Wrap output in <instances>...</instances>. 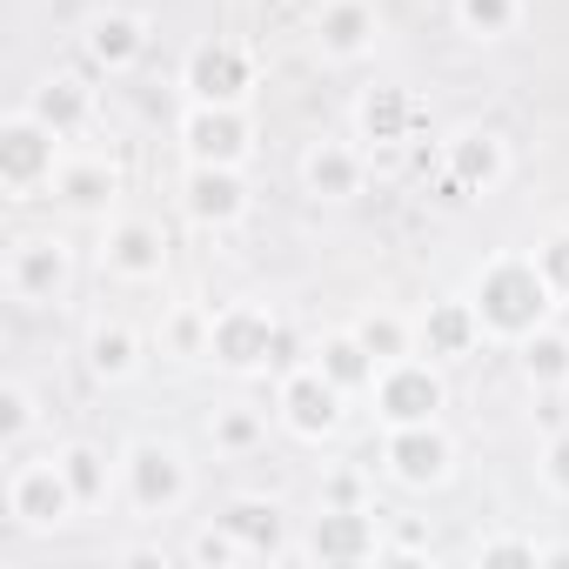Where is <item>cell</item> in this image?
Here are the masks:
<instances>
[{
  "label": "cell",
  "mask_w": 569,
  "mask_h": 569,
  "mask_svg": "<svg viewBox=\"0 0 569 569\" xmlns=\"http://www.w3.org/2000/svg\"><path fill=\"white\" fill-rule=\"evenodd\" d=\"M556 309V289H549V274L536 261H489L482 281H476V316L489 336H536Z\"/></svg>",
  "instance_id": "cell-1"
},
{
  "label": "cell",
  "mask_w": 569,
  "mask_h": 569,
  "mask_svg": "<svg viewBox=\"0 0 569 569\" xmlns=\"http://www.w3.org/2000/svg\"><path fill=\"white\" fill-rule=\"evenodd\" d=\"M376 409L396 422V429H409V422H436V409H442V382H436V369H422V362H382V376H376Z\"/></svg>",
  "instance_id": "cell-2"
},
{
  "label": "cell",
  "mask_w": 569,
  "mask_h": 569,
  "mask_svg": "<svg viewBox=\"0 0 569 569\" xmlns=\"http://www.w3.org/2000/svg\"><path fill=\"white\" fill-rule=\"evenodd\" d=\"M74 502H81V496H74V482H68V469H61V462H21V469H14V482H8V509H14L28 529L61 522Z\"/></svg>",
  "instance_id": "cell-3"
},
{
  "label": "cell",
  "mask_w": 569,
  "mask_h": 569,
  "mask_svg": "<svg viewBox=\"0 0 569 569\" xmlns=\"http://www.w3.org/2000/svg\"><path fill=\"white\" fill-rule=\"evenodd\" d=\"M274 342H281V329L261 309H221L214 336H208V356L221 369H261V362H274Z\"/></svg>",
  "instance_id": "cell-4"
},
{
  "label": "cell",
  "mask_w": 569,
  "mask_h": 569,
  "mask_svg": "<svg viewBox=\"0 0 569 569\" xmlns=\"http://www.w3.org/2000/svg\"><path fill=\"white\" fill-rule=\"evenodd\" d=\"M54 128L41 114H14L8 128H0V181L8 188H34L41 174H54Z\"/></svg>",
  "instance_id": "cell-5"
},
{
  "label": "cell",
  "mask_w": 569,
  "mask_h": 569,
  "mask_svg": "<svg viewBox=\"0 0 569 569\" xmlns=\"http://www.w3.org/2000/svg\"><path fill=\"white\" fill-rule=\"evenodd\" d=\"M248 88H254V68H248L241 48L208 41V48L188 54V94H194V101H208V108H234Z\"/></svg>",
  "instance_id": "cell-6"
},
{
  "label": "cell",
  "mask_w": 569,
  "mask_h": 569,
  "mask_svg": "<svg viewBox=\"0 0 569 569\" xmlns=\"http://www.w3.org/2000/svg\"><path fill=\"white\" fill-rule=\"evenodd\" d=\"M128 489H134V509L154 516V509H174L188 496V469H181V456L168 442H141L128 456Z\"/></svg>",
  "instance_id": "cell-7"
},
{
  "label": "cell",
  "mask_w": 569,
  "mask_h": 569,
  "mask_svg": "<svg viewBox=\"0 0 569 569\" xmlns=\"http://www.w3.org/2000/svg\"><path fill=\"white\" fill-rule=\"evenodd\" d=\"M61 281H68V248L61 241H21L8 254V289L21 302H54Z\"/></svg>",
  "instance_id": "cell-8"
},
{
  "label": "cell",
  "mask_w": 569,
  "mask_h": 569,
  "mask_svg": "<svg viewBox=\"0 0 569 569\" xmlns=\"http://www.w3.org/2000/svg\"><path fill=\"white\" fill-rule=\"evenodd\" d=\"M181 134H188V154H194V161H214V168H234V161L248 154V121H241L234 108H208V101H201Z\"/></svg>",
  "instance_id": "cell-9"
},
{
  "label": "cell",
  "mask_w": 569,
  "mask_h": 569,
  "mask_svg": "<svg viewBox=\"0 0 569 569\" xmlns=\"http://www.w3.org/2000/svg\"><path fill=\"white\" fill-rule=\"evenodd\" d=\"M241 208H248V188L234 181V168H214V161H194L188 168V214L201 228H228Z\"/></svg>",
  "instance_id": "cell-10"
},
{
  "label": "cell",
  "mask_w": 569,
  "mask_h": 569,
  "mask_svg": "<svg viewBox=\"0 0 569 569\" xmlns=\"http://www.w3.org/2000/svg\"><path fill=\"white\" fill-rule=\"evenodd\" d=\"M336 402H342V389H336L322 369H302V376H289V389H281V409H289V429H296V436L336 429Z\"/></svg>",
  "instance_id": "cell-11"
},
{
  "label": "cell",
  "mask_w": 569,
  "mask_h": 569,
  "mask_svg": "<svg viewBox=\"0 0 569 569\" xmlns=\"http://www.w3.org/2000/svg\"><path fill=\"white\" fill-rule=\"evenodd\" d=\"M389 469L402 476V482H442V469H449V442L429 429V422H409V429H396L389 436Z\"/></svg>",
  "instance_id": "cell-12"
},
{
  "label": "cell",
  "mask_w": 569,
  "mask_h": 569,
  "mask_svg": "<svg viewBox=\"0 0 569 569\" xmlns=\"http://www.w3.org/2000/svg\"><path fill=\"white\" fill-rule=\"evenodd\" d=\"M496 181H502V141H496V134H462V141L449 148V201L482 194V188H496Z\"/></svg>",
  "instance_id": "cell-13"
},
{
  "label": "cell",
  "mask_w": 569,
  "mask_h": 569,
  "mask_svg": "<svg viewBox=\"0 0 569 569\" xmlns=\"http://www.w3.org/2000/svg\"><path fill=\"white\" fill-rule=\"evenodd\" d=\"M161 261H168V241H161L154 221H121V228L108 234V268H114V274L148 281V274H161Z\"/></svg>",
  "instance_id": "cell-14"
},
{
  "label": "cell",
  "mask_w": 569,
  "mask_h": 569,
  "mask_svg": "<svg viewBox=\"0 0 569 569\" xmlns=\"http://www.w3.org/2000/svg\"><path fill=\"white\" fill-rule=\"evenodd\" d=\"M316 34H322V48L329 54H362L369 41H376V8H362V0H329L322 8V21H316Z\"/></svg>",
  "instance_id": "cell-15"
},
{
  "label": "cell",
  "mask_w": 569,
  "mask_h": 569,
  "mask_svg": "<svg viewBox=\"0 0 569 569\" xmlns=\"http://www.w3.org/2000/svg\"><path fill=\"white\" fill-rule=\"evenodd\" d=\"M422 336H429V356H469L482 336V316H476V302H436Z\"/></svg>",
  "instance_id": "cell-16"
},
{
  "label": "cell",
  "mask_w": 569,
  "mask_h": 569,
  "mask_svg": "<svg viewBox=\"0 0 569 569\" xmlns=\"http://www.w3.org/2000/svg\"><path fill=\"white\" fill-rule=\"evenodd\" d=\"M316 556H322V562H362V556H376L369 516H356V509L322 516V522H316Z\"/></svg>",
  "instance_id": "cell-17"
},
{
  "label": "cell",
  "mask_w": 569,
  "mask_h": 569,
  "mask_svg": "<svg viewBox=\"0 0 569 569\" xmlns=\"http://www.w3.org/2000/svg\"><path fill=\"white\" fill-rule=\"evenodd\" d=\"M336 389H376V376H382V362L369 356V342L362 336H336L329 349H322V362H316Z\"/></svg>",
  "instance_id": "cell-18"
},
{
  "label": "cell",
  "mask_w": 569,
  "mask_h": 569,
  "mask_svg": "<svg viewBox=\"0 0 569 569\" xmlns=\"http://www.w3.org/2000/svg\"><path fill=\"white\" fill-rule=\"evenodd\" d=\"M141 48H148V34H141L134 14H108V21L88 28V54L101 68H128V61H141Z\"/></svg>",
  "instance_id": "cell-19"
},
{
  "label": "cell",
  "mask_w": 569,
  "mask_h": 569,
  "mask_svg": "<svg viewBox=\"0 0 569 569\" xmlns=\"http://www.w3.org/2000/svg\"><path fill=\"white\" fill-rule=\"evenodd\" d=\"M356 181H362V168H356V154H349V148L322 141V148L309 154V188H316V194L342 201V194H356Z\"/></svg>",
  "instance_id": "cell-20"
},
{
  "label": "cell",
  "mask_w": 569,
  "mask_h": 569,
  "mask_svg": "<svg viewBox=\"0 0 569 569\" xmlns=\"http://www.w3.org/2000/svg\"><path fill=\"white\" fill-rule=\"evenodd\" d=\"M522 369H529V382H542V389L569 382V336H556V329L522 336Z\"/></svg>",
  "instance_id": "cell-21"
},
{
  "label": "cell",
  "mask_w": 569,
  "mask_h": 569,
  "mask_svg": "<svg viewBox=\"0 0 569 569\" xmlns=\"http://www.w3.org/2000/svg\"><path fill=\"white\" fill-rule=\"evenodd\" d=\"M34 114H41L54 134H74V128L88 121V88H81V81H48V88L34 94Z\"/></svg>",
  "instance_id": "cell-22"
},
{
  "label": "cell",
  "mask_w": 569,
  "mask_h": 569,
  "mask_svg": "<svg viewBox=\"0 0 569 569\" xmlns=\"http://www.w3.org/2000/svg\"><path fill=\"white\" fill-rule=\"evenodd\" d=\"M402 121H409V94H402V88H376V94L362 101L369 141H402Z\"/></svg>",
  "instance_id": "cell-23"
},
{
  "label": "cell",
  "mask_w": 569,
  "mask_h": 569,
  "mask_svg": "<svg viewBox=\"0 0 569 569\" xmlns=\"http://www.w3.org/2000/svg\"><path fill=\"white\" fill-rule=\"evenodd\" d=\"M228 529H234L248 549H274V542H281V509H274V502H234V509H228Z\"/></svg>",
  "instance_id": "cell-24"
},
{
  "label": "cell",
  "mask_w": 569,
  "mask_h": 569,
  "mask_svg": "<svg viewBox=\"0 0 569 569\" xmlns=\"http://www.w3.org/2000/svg\"><path fill=\"white\" fill-rule=\"evenodd\" d=\"M88 369L108 376V382L134 376V336H128V329H101V336L88 342Z\"/></svg>",
  "instance_id": "cell-25"
},
{
  "label": "cell",
  "mask_w": 569,
  "mask_h": 569,
  "mask_svg": "<svg viewBox=\"0 0 569 569\" xmlns=\"http://www.w3.org/2000/svg\"><path fill=\"white\" fill-rule=\"evenodd\" d=\"M456 14L469 34H509L516 28V0H456Z\"/></svg>",
  "instance_id": "cell-26"
},
{
  "label": "cell",
  "mask_w": 569,
  "mask_h": 569,
  "mask_svg": "<svg viewBox=\"0 0 569 569\" xmlns=\"http://www.w3.org/2000/svg\"><path fill=\"white\" fill-rule=\"evenodd\" d=\"M356 336L369 342V356H376V362H402V356H409V329H402L396 316H369Z\"/></svg>",
  "instance_id": "cell-27"
},
{
  "label": "cell",
  "mask_w": 569,
  "mask_h": 569,
  "mask_svg": "<svg viewBox=\"0 0 569 569\" xmlns=\"http://www.w3.org/2000/svg\"><path fill=\"white\" fill-rule=\"evenodd\" d=\"M101 194H114V174H108V168H74V174H61V201H68V208H101Z\"/></svg>",
  "instance_id": "cell-28"
},
{
  "label": "cell",
  "mask_w": 569,
  "mask_h": 569,
  "mask_svg": "<svg viewBox=\"0 0 569 569\" xmlns=\"http://www.w3.org/2000/svg\"><path fill=\"white\" fill-rule=\"evenodd\" d=\"M61 469H68V482H74V496H81V502L108 496V469H101V456H94V449H68V456H61Z\"/></svg>",
  "instance_id": "cell-29"
},
{
  "label": "cell",
  "mask_w": 569,
  "mask_h": 569,
  "mask_svg": "<svg viewBox=\"0 0 569 569\" xmlns=\"http://www.w3.org/2000/svg\"><path fill=\"white\" fill-rule=\"evenodd\" d=\"M28 422H34L28 389H0V442H21V436H28Z\"/></svg>",
  "instance_id": "cell-30"
},
{
  "label": "cell",
  "mask_w": 569,
  "mask_h": 569,
  "mask_svg": "<svg viewBox=\"0 0 569 569\" xmlns=\"http://www.w3.org/2000/svg\"><path fill=\"white\" fill-rule=\"evenodd\" d=\"M536 268L549 274V289H556V296H569V234H549V241L536 248Z\"/></svg>",
  "instance_id": "cell-31"
},
{
  "label": "cell",
  "mask_w": 569,
  "mask_h": 569,
  "mask_svg": "<svg viewBox=\"0 0 569 569\" xmlns=\"http://www.w3.org/2000/svg\"><path fill=\"white\" fill-rule=\"evenodd\" d=\"M254 436H261L254 416H221V422H214V442H228V449H248Z\"/></svg>",
  "instance_id": "cell-32"
},
{
  "label": "cell",
  "mask_w": 569,
  "mask_h": 569,
  "mask_svg": "<svg viewBox=\"0 0 569 569\" xmlns=\"http://www.w3.org/2000/svg\"><path fill=\"white\" fill-rule=\"evenodd\" d=\"M234 542H241L234 529H228V536H201V542H194V556H201V562H228V556H234Z\"/></svg>",
  "instance_id": "cell-33"
},
{
  "label": "cell",
  "mask_w": 569,
  "mask_h": 569,
  "mask_svg": "<svg viewBox=\"0 0 569 569\" xmlns=\"http://www.w3.org/2000/svg\"><path fill=\"white\" fill-rule=\"evenodd\" d=\"M482 562H536V549H529V542H489Z\"/></svg>",
  "instance_id": "cell-34"
},
{
  "label": "cell",
  "mask_w": 569,
  "mask_h": 569,
  "mask_svg": "<svg viewBox=\"0 0 569 569\" xmlns=\"http://www.w3.org/2000/svg\"><path fill=\"white\" fill-rule=\"evenodd\" d=\"M549 482L569 496V436H556V449H549Z\"/></svg>",
  "instance_id": "cell-35"
}]
</instances>
